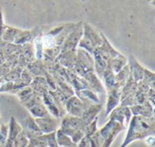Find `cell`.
<instances>
[{"label":"cell","instance_id":"1","mask_svg":"<svg viewBox=\"0 0 155 147\" xmlns=\"http://www.w3.org/2000/svg\"><path fill=\"white\" fill-rule=\"evenodd\" d=\"M154 116L145 118L140 115L133 116L128 124L126 136L120 147H127L131 143L137 140H144L146 137L154 135Z\"/></svg>","mask_w":155,"mask_h":147},{"label":"cell","instance_id":"2","mask_svg":"<svg viewBox=\"0 0 155 147\" xmlns=\"http://www.w3.org/2000/svg\"><path fill=\"white\" fill-rule=\"evenodd\" d=\"M125 129L126 128L118 122L108 120V122L101 129H99V133L104 139L103 147H111L116 136Z\"/></svg>","mask_w":155,"mask_h":147},{"label":"cell","instance_id":"3","mask_svg":"<svg viewBox=\"0 0 155 147\" xmlns=\"http://www.w3.org/2000/svg\"><path fill=\"white\" fill-rule=\"evenodd\" d=\"M92 104L93 102L91 101L81 100L76 95H72L66 100L64 104V109L68 113V115L76 117H81L84 111Z\"/></svg>","mask_w":155,"mask_h":147},{"label":"cell","instance_id":"4","mask_svg":"<svg viewBox=\"0 0 155 147\" xmlns=\"http://www.w3.org/2000/svg\"><path fill=\"white\" fill-rule=\"evenodd\" d=\"M83 22H79L64 39L63 45H61V52L76 49L78 43L83 36Z\"/></svg>","mask_w":155,"mask_h":147},{"label":"cell","instance_id":"5","mask_svg":"<svg viewBox=\"0 0 155 147\" xmlns=\"http://www.w3.org/2000/svg\"><path fill=\"white\" fill-rule=\"evenodd\" d=\"M107 117H108L109 120L118 122L124 127L126 128V126L128 125L131 118L133 117V115H132V112L130 110V107L122 106V105H119L116 108H114L109 114V115Z\"/></svg>","mask_w":155,"mask_h":147},{"label":"cell","instance_id":"6","mask_svg":"<svg viewBox=\"0 0 155 147\" xmlns=\"http://www.w3.org/2000/svg\"><path fill=\"white\" fill-rule=\"evenodd\" d=\"M76 65H78L84 71V73L92 72L94 71V57L86 52L85 50L82 48L76 49Z\"/></svg>","mask_w":155,"mask_h":147},{"label":"cell","instance_id":"7","mask_svg":"<svg viewBox=\"0 0 155 147\" xmlns=\"http://www.w3.org/2000/svg\"><path fill=\"white\" fill-rule=\"evenodd\" d=\"M20 125L29 140L34 139L42 135V132L40 131L35 118L30 115L22 120V123Z\"/></svg>","mask_w":155,"mask_h":147},{"label":"cell","instance_id":"8","mask_svg":"<svg viewBox=\"0 0 155 147\" xmlns=\"http://www.w3.org/2000/svg\"><path fill=\"white\" fill-rule=\"evenodd\" d=\"M106 93L108 94V98H107V104H106L105 116H108L109 114L120 105L122 88L114 85L113 88L108 90Z\"/></svg>","mask_w":155,"mask_h":147},{"label":"cell","instance_id":"9","mask_svg":"<svg viewBox=\"0 0 155 147\" xmlns=\"http://www.w3.org/2000/svg\"><path fill=\"white\" fill-rule=\"evenodd\" d=\"M60 127H65V128H69L74 131L84 132L86 124L83 121L81 117H76V116H73L70 115H64Z\"/></svg>","mask_w":155,"mask_h":147},{"label":"cell","instance_id":"10","mask_svg":"<svg viewBox=\"0 0 155 147\" xmlns=\"http://www.w3.org/2000/svg\"><path fill=\"white\" fill-rule=\"evenodd\" d=\"M55 62L66 69H72L76 62V49L61 52Z\"/></svg>","mask_w":155,"mask_h":147},{"label":"cell","instance_id":"11","mask_svg":"<svg viewBox=\"0 0 155 147\" xmlns=\"http://www.w3.org/2000/svg\"><path fill=\"white\" fill-rule=\"evenodd\" d=\"M129 69H130V75L129 76L135 82L139 83L143 78V73H144V67L139 64V62L133 56H129Z\"/></svg>","mask_w":155,"mask_h":147},{"label":"cell","instance_id":"12","mask_svg":"<svg viewBox=\"0 0 155 147\" xmlns=\"http://www.w3.org/2000/svg\"><path fill=\"white\" fill-rule=\"evenodd\" d=\"M35 120L42 134H50L55 132L58 129L57 122L52 115L42 118H35Z\"/></svg>","mask_w":155,"mask_h":147},{"label":"cell","instance_id":"13","mask_svg":"<svg viewBox=\"0 0 155 147\" xmlns=\"http://www.w3.org/2000/svg\"><path fill=\"white\" fill-rule=\"evenodd\" d=\"M83 78L87 82V84L90 86V89L94 91V93H106L104 85L97 77L94 71L86 73L85 75H84Z\"/></svg>","mask_w":155,"mask_h":147},{"label":"cell","instance_id":"14","mask_svg":"<svg viewBox=\"0 0 155 147\" xmlns=\"http://www.w3.org/2000/svg\"><path fill=\"white\" fill-rule=\"evenodd\" d=\"M21 131H22L21 125L17 123L15 118L12 116L10 118V122L8 125V136L5 147H14V141Z\"/></svg>","mask_w":155,"mask_h":147},{"label":"cell","instance_id":"15","mask_svg":"<svg viewBox=\"0 0 155 147\" xmlns=\"http://www.w3.org/2000/svg\"><path fill=\"white\" fill-rule=\"evenodd\" d=\"M103 108V105L102 104H94L93 103L92 105H90L83 113L81 118L83 119V121L87 125L91 124L98 115V114L101 112Z\"/></svg>","mask_w":155,"mask_h":147},{"label":"cell","instance_id":"16","mask_svg":"<svg viewBox=\"0 0 155 147\" xmlns=\"http://www.w3.org/2000/svg\"><path fill=\"white\" fill-rule=\"evenodd\" d=\"M29 85L31 86V88L33 89L35 94L39 95L41 96H43L45 94L48 93V91H49V88H48V85L46 84L45 76L35 77Z\"/></svg>","mask_w":155,"mask_h":147},{"label":"cell","instance_id":"17","mask_svg":"<svg viewBox=\"0 0 155 147\" xmlns=\"http://www.w3.org/2000/svg\"><path fill=\"white\" fill-rule=\"evenodd\" d=\"M42 97H43V104L45 105L47 111L49 112V114H50L54 118H59V117L63 116L61 111L59 110V108L57 107V105H56L55 103L54 102L52 96H51L48 93L45 94Z\"/></svg>","mask_w":155,"mask_h":147},{"label":"cell","instance_id":"18","mask_svg":"<svg viewBox=\"0 0 155 147\" xmlns=\"http://www.w3.org/2000/svg\"><path fill=\"white\" fill-rule=\"evenodd\" d=\"M108 65L112 68L114 73L116 75L117 73H119L127 65V58L124 55H119L117 57L112 58L108 62Z\"/></svg>","mask_w":155,"mask_h":147},{"label":"cell","instance_id":"19","mask_svg":"<svg viewBox=\"0 0 155 147\" xmlns=\"http://www.w3.org/2000/svg\"><path fill=\"white\" fill-rule=\"evenodd\" d=\"M55 137H56V142L59 147H75L76 145L72 141V139L64 134L60 128H58L55 131Z\"/></svg>","mask_w":155,"mask_h":147},{"label":"cell","instance_id":"20","mask_svg":"<svg viewBox=\"0 0 155 147\" xmlns=\"http://www.w3.org/2000/svg\"><path fill=\"white\" fill-rule=\"evenodd\" d=\"M129 75H130V69H129V65H126L119 73H117L114 76V81H115V85L116 86H119L121 88H123V86L125 85L127 79L129 78Z\"/></svg>","mask_w":155,"mask_h":147},{"label":"cell","instance_id":"21","mask_svg":"<svg viewBox=\"0 0 155 147\" xmlns=\"http://www.w3.org/2000/svg\"><path fill=\"white\" fill-rule=\"evenodd\" d=\"M114 76H115V74L114 73L112 68L109 66V65H107V66H106V68H105V70L104 72L103 77H102L104 80V84H105L104 87H105L106 92L114 86V85H115Z\"/></svg>","mask_w":155,"mask_h":147},{"label":"cell","instance_id":"22","mask_svg":"<svg viewBox=\"0 0 155 147\" xmlns=\"http://www.w3.org/2000/svg\"><path fill=\"white\" fill-rule=\"evenodd\" d=\"M28 111L30 113V115H32L34 118H42V117H46V116L51 115L44 104L36 105L33 106L32 108L28 109Z\"/></svg>","mask_w":155,"mask_h":147},{"label":"cell","instance_id":"23","mask_svg":"<svg viewBox=\"0 0 155 147\" xmlns=\"http://www.w3.org/2000/svg\"><path fill=\"white\" fill-rule=\"evenodd\" d=\"M21 31V29H17L15 27H11V26H7L5 25L3 33H2V40L5 43H11L14 42L15 37L16 36V35Z\"/></svg>","mask_w":155,"mask_h":147},{"label":"cell","instance_id":"24","mask_svg":"<svg viewBox=\"0 0 155 147\" xmlns=\"http://www.w3.org/2000/svg\"><path fill=\"white\" fill-rule=\"evenodd\" d=\"M32 41V31L31 30H21L14 39L15 45H23Z\"/></svg>","mask_w":155,"mask_h":147},{"label":"cell","instance_id":"25","mask_svg":"<svg viewBox=\"0 0 155 147\" xmlns=\"http://www.w3.org/2000/svg\"><path fill=\"white\" fill-rule=\"evenodd\" d=\"M76 96L80 98L81 100H88L94 104H99V98L96 93H94V91L90 89H84V90L79 91L78 93H76Z\"/></svg>","mask_w":155,"mask_h":147},{"label":"cell","instance_id":"26","mask_svg":"<svg viewBox=\"0 0 155 147\" xmlns=\"http://www.w3.org/2000/svg\"><path fill=\"white\" fill-rule=\"evenodd\" d=\"M140 116H143L145 118H151L154 116V105H152L151 102H149L148 100L145 101L142 105Z\"/></svg>","mask_w":155,"mask_h":147},{"label":"cell","instance_id":"27","mask_svg":"<svg viewBox=\"0 0 155 147\" xmlns=\"http://www.w3.org/2000/svg\"><path fill=\"white\" fill-rule=\"evenodd\" d=\"M15 95L19 98L20 102L23 103V102H25V100H27L28 98H30L34 95V91H33V89L31 88L30 85H27L25 87H23V88L19 89L15 93Z\"/></svg>","mask_w":155,"mask_h":147},{"label":"cell","instance_id":"28","mask_svg":"<svg viewBox=\"0 0 155 147\" xmlns=\"http://www.w3.org/2000/svg\"><path fill=\"white\" fill-rule=\"evenodd\" d=\"M21 104L28 110V109L32 108L33 106H35L36 105L43 104V97L41 95H36V94L34 93V95L30 98H28L27 100H25V102H23Z\"/></svg>","mask_w":155,"mask_h":147},{"label":"cell","instance_id":"29","mask_svg":"<svg viewBox=\"0 0 155 147\" xmlns=\"http://www.w3.org/2000/svg\"><path fill=\"white\" fill-rule=\"evenodd\" d=\"M28 144H29V139L27 138L25 132L22 129V131L17 135V136L14 141V147H26Z\"/></svg>","mask_w":155,"mask_h":147},{"label":"cell","instance_id":"30","mask_svg":"<svg viewBox=\"0 0 155 147\" xmlns=\"http://www.w3.org/2000/svg\"><path fill=\"white\" fill-rule=\"evenodd\" d=\"M145 85H147L150 88H154V73L144 68L143 78L142 80Z\"/></svg>","mask_w":155,"mask_h":147},{"label":"cell","instance_id":"31","mask_svg":"<svg viewBox=\"0 0 155 147\" xmlns=\"http://www.w3.org/2000/svg\"><path fill=\"white\" fill-rule=\"evenodd\" d=\"M104 139L99 133V129L90 137V147H103Z\"/></svg>","mask_w":155,"mask_h":147},{"label":"cell","instance_id":"32","mask_svg":"<svg viewBox=\"0 0 155 147\" xmlns=\"http://www.w3.org/2000/svg\"><path fill=\"white\" fill-rule=\"evenodd\" d=\"M97 123H98V116L91 124H89V125H86V127L84 129V136L90 138L98 130V128H97Z\"/></svg>","mask_w":155,"mask_h":147},{"label":"cell","instance_id":"33","mask_svg":"<svg viewBox=\"0 0 155 147\" xmlns=\"http://www.w3.org/2000/svg\"><path fill=\"white\" fill-rule=\"evenodd\" d=\"M8 136V125L0 123V147H5Z\"/></svg>","mask_w":155,"mask_h":147},{"label":"cell","instance_id":"34","mask_svg":"<svg viewBox=\"0 0 155 147\" xmlns=\"http://www.w3.org/2000/svg\"><path fill=\"white\" fill-rule=\"evenodd\" d=\"M45 138H46V146L59 147L57 145V142H56L55 132H53L50 134H45Z\"/></svg>","mask_w":155,"mask_h":147},{"label":"cell","instance_id":"35","mask_svg":"<svg viewBox=\"0 0 155 147\" xmlns=\"http://www.w3.org/2000/svg\"><path fill=\"white\" fill-rule=\"evenodd\" d=\"M77 147H90V138L84 136L81 141L77 144Z\"/></svg>","mask_w":155,"mask_h":147},{"label":"cell","instance_id":"36","mask_svg":"<svg viewBox=\"0 0 155 147\" xmlns=\"http://www.w3.org/2000/svg\"><path fill=\"white\" fill-rule=\"evenodd\" d=\"M144 140H146V143H147L149 145L153 146V145H154V136H153V135L149 136V137H146Z\"/></svg>","mask_w":155,"mask_h":147},{"label":"cell","instance_id":"37","mask_svg":"<svg viewBox=\"0 0 155 147\" xmlns=\"http://www.w3.org/2000/svg\"><path fill=\"white\" fill-rule=\"evenodd\" d=\"M0 123H1V118H0Z\"/></svg>","mask_w":155,"mask_h":147}]
</instances>
